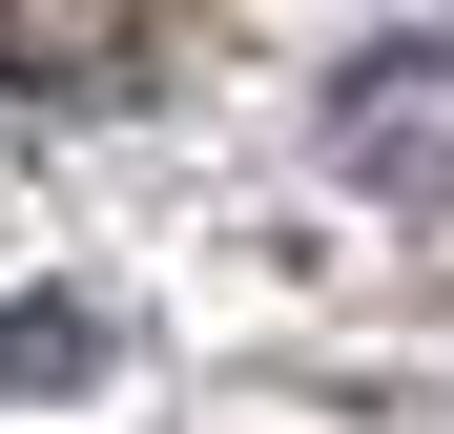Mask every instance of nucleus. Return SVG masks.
Returning a JSON list of instances; mask_svg holds the SVG:
<instances>
[{"mask_svg":"<svg viewBox=\"0 0 454 434\" xmlns=\"http://www.w3.org/2000/svg\"><path fill=\"white\" fill-rule=\"evenodd\" d=\"M331 166L351 186H454V42H372L331 83Z\"/></svg>","mask_w":454,"mask_h":434,"instance_id":"1","label":"nucleus"},{"mask_svg":"<svg viewBox=\"0 0 454 434\" xmlns=\"http://www.w3.org/2000/svg\"><path fill=\"white\" fill-rule=\"evenodd\" d=\"M0 83H62V104L145 83V0H0Z\"/></svg>","mask_w":454,"mask_h":434,"instance_id":"2","label":"nucleus"},{"mask_svg":"<svg viewBox=\"0 0 454 434\" xmlns=\"http://www.w3.org/2000/svg\"><path fill=\"white\" fill-rule=\"evenodd\" d=\"M62 373H104V311L83 289H21L0 311V393H62Z\"/></svg>","mask_w":454,"mask_h":434,"instance_id":"3","label":"nucleus"}]
</instances>
